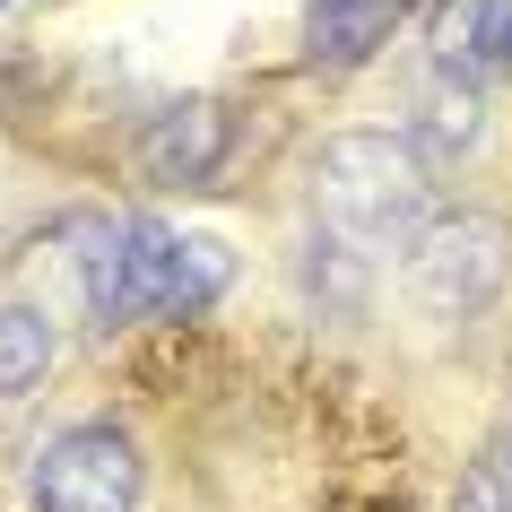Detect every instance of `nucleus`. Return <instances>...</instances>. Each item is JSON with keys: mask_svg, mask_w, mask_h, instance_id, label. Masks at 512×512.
<instances>
[{"mask_svg": "<svg viewBox=\"0 0 512 512\" xmlns=\"http://www.w3.org/2000/svg\"><path fill=\"white\" fill-rule=\"evenodd\" d=\"M35 512H131L148 486V460L122 426H70L35 452Z\"/></svg>", "mask_w": 512, "mask_h": 512, "instance_id": "4", "label": "nucleus"}, {"mask_svg": "<svg viewBox=\"0 0 512 512\" xmlns=\"http://www.w3.org/2000/svg\"><path fill=\"white\" fill-rule=\"evenodd\" d=\"M313 209L356 252H408L434 226V174L400 131H339L313 157Z\"/></svg>", "mask_w": 512, "mask_h": 512, "instance_id": "1", "label": "nucleus"}, {"mask_svg": "<svg viewBox=\"0 0 512 512\" xmlns=\"http://www.w3.org/2000/svg\"><path fill=\"white\" fill-rule=\"evenodd\" d=\"M504 460H512V452H504Z\"/></svg>", "mask_w": 512, "mask_h": 512, "instance_id": "10", "label": "nucleus"}, {"mask_svg": "<svg viewBox=\"0 0 512 512\" xmlns=\"http://www.w3.org/2000/svg\"><path fill=\"white\" fill-rule=\"evenodd\" d=\"M235 148V122L217 96H174V105L148 113V131H139V165H148V183H209L217 165Z\"/></svg>", "mask_w": 512, "mask_h": 512, "instance_id": "5", "label": "nucleus"}, {"mask_svg": "<svg viewBox=\"0 0 512 512\" xmlns=\"http://www.w3.org/2000/svg\"><path fill=\"white\" fill-rule=\"evenodd\" d=\"M434 61L443 70H504L512 79V0H443L434 9Z\"/></svg>", "mask_w": 512, "mask_h": 512, "instance_id": "7", "label": "nucleus"}, {"mask_svg": "<svg viewBox=\"0 0 512 512\" xmlns=\"http://www.w3.org/2000/svg\"><path fill=\"white\" fill-rule=\"evenodd\" d=\"M478 122H486L478 87L460 79V70H443V61H434L426 79H417V139H426L434 157H460V148L478 139Z\"/></svg>", "mask_w": 512, "mask_h": 512, "instance_id": "8", "label": "nucleus"}, {"mask_svg": "<svg viewBox=\"0 0 512 512\" xmlns=\"http://www.w3.org/2000/svg\"><path fill=\"white\" fill-rule=\"evenodd\" d=\"M400 27V0H304V61L313 70H365Z\"/></svg>", "mask_w": 512, "mask_h": 512, "instance_id": "6", "label": "nucleus"}, {"mask_svg": "<svg viewBox=\"0 0 512 512\" xmlns=\"http://www.w3.org/2000/svg\"><path fill=\"white\" fill-rule=\"evenodd\" d=\"M504 278H512V226L486 217V209H452L408 243V296L426 304L434 322L486 313V304L504 296Z\"/></svg>", "mask_w": 512, "mask_h": 512, "instance_id": "3", "label": "nucleus"}, {"mask_svg": "<svg viewBox=\"0 0 512 512\" xmlns=\"http://www.w3.org/2000/svg\"><path fill=\"white\" fill-rule=\"evenodd\" d=\"M53 374V313L44 304H0V400H27Z\"/></svg>", "mask_w": 512, "mask_h": 512, "instance_id": "9", "label": "nucleus"}, {"mask_svg": "<svg viewBox=\"0 0 512 512\" xmlns=\"http://www.w3.org/2000/svg\"><path fill=\"white\" fill-rule=\"evenodd\" d=\"M226 287V243L174 235L157 217H122L87 252V313L105 330L122 322H183Z\"/></svg>", "mask_w": 512, "mask_h": 512, "instance_id": "2", "label": "nucleus"}]
</instances>
